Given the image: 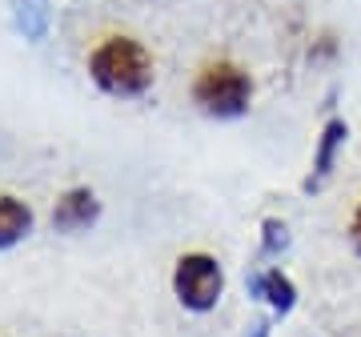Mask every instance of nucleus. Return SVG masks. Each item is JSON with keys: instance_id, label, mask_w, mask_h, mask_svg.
<instances>
[{"instance_id": "obj_3", "label": "nucleus", "mask_w": 361, "mask_h": 337, "mask_svg": "<svg viewBox=\"0 0 361 337\" xmlns=\"http://www.w3.org/2000/svg\"><path fill=\"white\" fill-rule=\"evenodd\" d=\"M169 286L185 313H213L225 298V265L205 249H189L177 257Z\"/></svg>"}, {"instance_id": "obj_12", "label": "nucleus", "mask_w": 361, "mask_h": 337, "mask_svg": "<svg viewBox=\"0 0 361 337\" xmlns=\"http://www.w3.org/2000/svg\"><path fill=\"white\" fill-rule=\"evenodd\" d=\"M245 337H273V317H257V321L249 325Z\"/></svg>"}, {"instance_id": "obj_1", "label": "nucleus", "mask_w": 361, "mask_h": 337, "mask_svg": "<svg viewBox=\"0 0 361 337\" xmlns=\"http://www.w3.org/2000/svg\"><path fill=\"white\" fill-rule=\"evenodd\" d=\"M89 80L104 92V97H116V101H141L145 92L157 85L153 52L145 49L137 37L113 32V37H104V40L92 44Z\"/></svg>"}, {"instance_id": "obj_9", "label": "nucleus", "mask_w": 361, "mask_h": 337, "mask_svg": "<svg viewBox=\"0 0 361 337\" xmlns=\"http://www.w3.org/2000/svg\"><path fill=\"white\" fill-rule=\"evenodd\" d=\"M293 245V233H289V221L285 217H265L261 221V257H281Z\"/></svg>"}, {"instance_id": "obj_7", "label": "nucleus", "mask_w": 361, "mask_h": 337, "mask_svg": "<svg viewBox=\"0 0 361 337\" xmlns=\"http://www.w3.org/2000/svg\"><path fill=\"white\" fill-rule=\"evenodd\" d=\"M32 209L20 201V197L13 193H0V253L4 249H16L20 241H25L28 233H32Z\"/></svg>"}, {"instance_id": "obj_11", "label": "nucleus", "mask_w": 361, "mask_h": 337, "mask_svg": "<svg viewBox=\"0 0 361 337\" xmlns=\"http://www.w3.org/2000/svg\"><path fill=\"white\" fill-rule=\"evenodd\" d=\"M345 241L349 249H353V257H361V201L353 205V213H349V225H345Z\"/></svg>"}, {"instance_id": "obj_8", "label": "nucleus", "mask_w": 361, "mask_h": 337, "mask_svg": "<svg viewBox=\"0 0 361 337\" xmlns=\"http://www.w3.org/2000/svg\"><path fill=\"white\" fill-rule=\"evenodd\" d=\"M13 16H16V28L25 32V40L40 44V40L49 37V25H52L49 0H16V4H13Z\"/></svg>"}, {"instance_id": "obj_6", "label": "nucleus", "mask_w": 361, "mask_h": 337, "mask_svg": "<svg viewBox=\"0 0 361 337\" xmlns=\"http://www.w3.org/2000/svg\"><path fill=\"white\" fill-rule=\"evenodd\" d=\"M245 289H249V298L261 301L273 317H289V313L297 310L293 277H289L285 269H277V265H261V269H253L245 277Z\"/></svg>"}, {"instance_id": "obj_10", "label": "nucleus", "mask_w": 361, "mask_h": 337, "mask_svg": "<svg viewBox=\"0 0 361 337\" xmlns=\"http://www.w3.org/2000/svg\"><path fill=\"white\" fill-rule=\"evenodd\" d=\"M337 56H341V40H337V32H317L313 37V44H310V61L313 65H334Z\"/></svg>"}, {"instance_id": "obj_5", "label": "nucleus", "mask_w": 361, "mask_h": 337, "mask_svg": "<svg viewBox=\"0 0 361 337\" xmlns=\"http://www.w3.org/2000/svg\"><path fill=\"white\" fill-rule=\"evenodd\" d=\"M101 221V197L92 193L89 185H73L56 197L52 205V229L56 233H89L92 225Z\"/></svg>"}, {"instance_id": "obj_2", "label": "nucleus", "mask_w": 361, "mask_h": 337, "mask_svg": "<svg viewBox=\"0 0 361 337\" xmlns=\"http://www.w3.org/2000/svg\"><path fill=\"white\" fill-rule=\"evenodd\" d=\"M189 97H193L197 113H205L209 121H241L253 109V77L245 65L217 56L197 68Z\"/></svg>"}, {"instance_id": "obj_4", "label": "nucleus", "mask_w": 361, "mask_h": 337, "mask_svg": "<svg viewBox=\"0 0 361 337\" xmlns=\"http://www.w3.org/2000/svg\"><path fill=\"white\" fill-rule=\"evenodd\" d=\"M345 145H349V121L345 117H325V125L317 129V141H313L310 173H305V181H301L305 193L325 189V181L334 177V168H337V157L345 153Z\"/></svg>"}]
</instances>
